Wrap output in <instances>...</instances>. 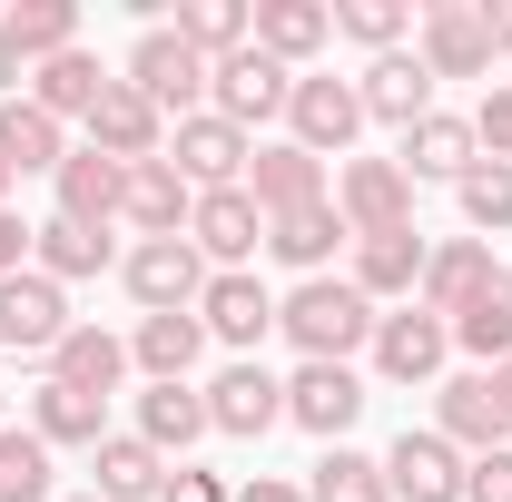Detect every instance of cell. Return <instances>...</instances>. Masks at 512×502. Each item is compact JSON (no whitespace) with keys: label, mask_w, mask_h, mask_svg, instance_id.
<instances>
[{"label":"cell","mask_w":512,"mask_h":502,"mask_svg":"<svg viewBox=\"0 0 512 502\" xmlns=\"http://www.w3.org/2000/svg\"><path fill=\"white\" fill-rule=\"evenodd\" d=\"M276 325L296 335L306 365H345L355 345H375V306L355 296V276H306V286L276 306Z\"/></svg>","instance_id":"1"},{"label":"cell","mask_w":512,"mask_h":502,"mask_svg":"<svg viewBox=\"0 0 512 502\" xmlns=\"http://www.w3.org/2000/svg\"><path fill=\"white\" fill-rule=\"evenodd\" d=\"M119 276H128V296L148 315H197V296H207V256L188 237H138L119 256Z\"/></svg>","instance_id":"2"},{"label":"cell","mask_w":512,"mask_h":502,"mask_svg":"<svg viewBox=\"0 0 512 502\" xmlns=\"http://www.w3.org/2000/svg\"><path fill=\"white\" fill-rule=\"evenodd\" d=\"M128 89H138L158 119H168V109L197 119V99H207V60H197L178 30H138V50H128Z\"/></svg>","instance_id":"3"},{"label":"cell","mask_w":512,"mask_h":502,"mask_svg":"<svg viewBox=\"0 0 512 502\" xmlns=\"http://www.w3.org/2000/svg\"><path fill=\"white\" fill-rule=\"evenodd\" d=\"M335 217H345L355 237H394V227H414V178H404L394 158H345Z\"/></svg>","instance_id":"4"},{"label":"cell","mask_w":512,"mask_h":502,"mask_svg":"<svg viewBox=\"0 0 512 502\" xmlns=\"http://www.w3.org/2000/svg\"><path fill=\"white\" fill-rule=\"evenodd\" d=\"M207 99H217V119L227 128H256V119H276V109H286V99H296V69L286 60H266V50H237V60H217L207 69Z\"/></svg>","instance_id":"5"},{"label":"cell","mask_w":512,"mask_h":502,"mask_svg":"<svg viewBox=\"0 0 512 502\" xmlns=\"http://www.w3.org/2000/svg\"><path fill=\"white\" fill-rule=\"evenodd\" d=\"M247 158H256V148H247V128H227L217 109L178 119V138H168V168H178L197 197H207V188H247Z\"/></svg>","instance_id":"6"},{"label":"cell","mask_w":512,"mask_h":502,"mask_svg":"<svg viewBox=\"0 0 512 502\" xmlns=\"http://www.w3.org/2000/svg\"><path fill=\"white\" fill-rule=\"evenodd\" d=\"M188 247L217 266V276H237L256 247H266V207H256L247 188H207L197 197V217H188Z\"/></svg>","instance_id":"7"},{"label":"cell","mask_w":512,"mask_h":502,"mask_svg":"<svg viewBox=\"0 0 512 502\" xmlns=\"http://www.w3.org/2000/svg\"><path fill=\"white\" fill-rule=\"evenodd\" d=\"M444 355H453V325H444V315H424V306L375 315V375L384 384H434V375H444Z\"/></svg>","instance_id":"8"},{"label":"cell","mask_w":512,"mask_h":502,"mask_svg":"<svg viewBox=\"0 0 512 502\" xmlns=\"http://www.w3.org/2000/svg\"><path fill=\"white\" fill-rule=\"evenodd\" d=\"M286 119H296V148L306 158H345L355 128H365V99H355V79H296Z\"/></svg>","instance_id":"9"},{"label":"cell","mask_w":512,"mask_h":502,"mask_svg":"<svg viewBox=\"0 0 512 502\" xmlns=\"http://www.w3.org/2000/svg\"><path fill=\"white\" fill-rule=\"evenodd\" d=\"M60 335H69V296L40 276V266L0 276V345H20V355H50Z\"/></svg>","instance_id":"10"},{"label":"cell","mask_w":512,"mask_h":502,"mask_svg":"<svg viewBox=\"0 0 512 502\" xmlns=\"http://www.w3.org/2000/svg\"><path fill=\"white\" fill-rule=\"evenodd\" d=\"M197 325H207L217 345H237V355H256V345L276 335V296L256 286L247 266H237V276H207V296H197Z\"/></svg>","instance_id":"11"},{"label":"cell","mask_w":512,"mask_h":502,"mask_svg":"<svg viewBox=\"0 0 512 502\" xmlns=\"http://www.w3.org/2000/svg\"><path fill=\"white\" fill-rule=\"evenodd\" d=\"M89 148L99 158H119V168H138V158H168V119L128 89V79H109V99L89 109Z\"/></svg>","instance_id":"12"},{"label":"cell","mask_w":512,"mask_h":502,"mask_svg":"<svg viewBox=\"0 0 512 502\" xmlns=\"http://www.w3.org/2000/svg\"><path fill=\"white\" fill-rule=\"evenodd\" d=\"M493 286H503V276H493V256L473 247V237H453V247H424V286H414V306L453 325L463 306H483Z\"/></svg>","instance_id":"13"},{"label":"cell","mask_w":512,"mask_h":502,"mask_svg":"<svg viewBox=\"0 0 512 502\" xmlns=\"http://www.w3.org/2000/svg\"><path fill=\"white\" fill-rule=\"evenodd\" d=\"M384 483H394V502H463V453H453L444 434H394V453H384Z\"/></svg>","instance_id":"14"},{"label":"cell","mask_w":512,"mask_h":502,"mask_svg":"<svg viewBox=\"0 0 512 502\" xmlns=\"http://www.w3.org/2000/svg\"><path fill=\"white\" fill-rule=\"evenodd\" d=\"M207 424H217V434H266V424H286V384L266 375L256 355H237L227 375L207 384Z\"/></svg>","instance_id":"15"},{"label":"cell","mask_w":512,"mask_h":502,"mask_svg":"<svg viewBox=\"0 0 512 502\" xmlns=\"http://www.w3.org/2000/svg\"><path fill=\"white\" fill-rule=\"evenodd\" d=\"M414 60L434 69V79H483V69H493L483 10H473V0H434V10H424V50H414Z\"/></svg>","instance_id":"16"},{"label":"cell","mask_w":512,"mask_h":502,"mask_svg":"<svg viewBox=\"0 0 512 502\" xmlns=\"http://www.w3.org/2000/svg\"><path fill=\"white\" fill-rule=\"evenodd\" d=\"M365 414V384H355V365H296V384H286V424H306V434L345 443V424Z\"/></svg>","instance_id":"17"},{"label":"cell","mask_w":512,"mask_h":502,"mask_svg":"<svg viewBox=\"0 0 512 502\" xmlns=\"http://www.w3.org/2000/svg\"><path fill=\"white\" fill-rule=\"evenodd\" d=\"M119 217H128V227H148V237H188L197 188L168 168V158H138V168H128V188H119Z\"/></svg>","instance_id":"18"},{"label":"cell","mask_w":512,"mask_h":502,"mask_svg":"<svg viewBox=\"0 0 512 502\" xmlns=\"http://www.w3.org/2000/svg\"><path fill=\"white\" fill-rule=\"evenodd\" d=\"M247 197L266 217H296V207H316L325 197V158H306L296 138H276V148H256L247 158Z\"/></svg>","instance_id":"19"},{"label":"cell","mask_w":512,"mask_h":502,"mask_svg":"<svg viewBox=\"0 0 512 502\" xmlns=\"http://www.w3.org/2000/svg\"><path fill=\"white\" fill-rule=\"evenodd\" d=\"M355 99H365V119H394V128H414L424 109H434V69L414 60V50H384L365 79H355Z\"/></svg>","instance_id":"20"},{"label":"cell","mask_w":512,"mask_h":502,"mask_svg":"<svg viewBox=\"0 0 512 502\" xmlns=\"http://www.w3.org/2000/svg\"><path fill=\"white\" fill-rule=\"evenodd\" d=\"M50 188H60V217H69V227H109V217H119L128 168H119V158H99V148H69Z\"/></svg>","instance_id":"21"},{"label":"cell","mask_w":512,"mask_h":502,"mask_svg":"<svg viewBox=\"0 0 512 502\" xmlns=\"http://www.w3.org/2000/svg\"><path fill=\"white\" fill-rule=\"evenodd\" d=\"M119 375H128V345L109 335V325H69L60 345H50V384H79V394H119Z\"/></svg>","instance_id":"22"},{"label":"cell","mask_w":512,"mask_h":502,"mask_svg":"<svg viewBox=\"0 0 512 502\" xmlns=\"http://www.w3.org/2000/svg\"><path fill=\"white\" fill-rule=\"evenodd\" d=\"M434 434H444L453 453H503L512 414L493 404V375H453L444 384V424H434Z\"/></svg>","instance_id":"23"},{"label":"cell","mask_w":512,"mask_h":502,"mask_svg":"<svg viewBox=\"0 0 512 502\" xmlns=\"http://www.w3.org/2000/svg\"><path fill=\"white\" fill-rule=\"evenodd\" d=\"M473 148H483V138H473V119H444V109H424V119L404 128V158H394V168H404V178H453V188H463Z\"/></svg>","instance_id":"24"},{"label":"cell","mask_w":512,"mask_h":502,"mask_svg":"<svg viewBox=\"0 0 512 502\" xmlns=\"http://www.w3.org/2000/svg\"><path fill=\"white\" fill-rule=\"evenodd\" d=\"M355 227L335 217V197H316V207H296V217H266V256H286L296 276H325V256L345 247Z\"/></svg>","instance_id":"25"},{"label":"cell","mask_w":512,"mask_h":502,"mask_svg":"<svg viewBox=\"0 0 512 502\" xmlns=\"http://www.w3.org/2000/svg\"><path fill=\"white\" fill-rule=\"evenodd\" d=\"M424 286V237L414 227H394V237H355V296L375 306V296H414Z\"/></svg>","instance_id":"26"},{"label":"cell","mask_w":512,"mask_h":502,"mask_svg":"<svg viewBox=\"0 0 512 502\" xmlns=\"http://www.w3.org/2000/svg\"><path fill=\"white\" fill-rule=\"evenodd\" d=\"M325 40H335V10H325V0H266V10H256V50H266V60H316Z\"/></svg>","instance_id":"27"},{"label":"cell","mask_w":512,"mask_h":502,"mask_svg":"<svg viewBox=\"0 0 512 502\" xmlns=\"http://www.w3.org/2000/svg\"><path fill=\"white\" fill-rule=\"evenodd\" d=\"M197 345H207V325H197V315H138V335H128V365H148V384H188Z\"/></svg>","instance_id":"28"},{"label":"cell","mask_w":512,"mask_h":502,"mask_svg":"<svg viewBox=\"0 0 512 502\" xmlns=\"http://www.w3.org/2000/svg\"><path fill=\"white\" fill-rule=\"evenodd\" d=\"M197 434H217L207 424V394H188V384H148L138 394V443L148 453H188Z\"/></svg>","instance_id":"29"},{"label":"cell","mask_w":512,"mask_h":502,"mask_svg":"<svg viewBox=\"0 0 512 502\" xmlns=\"http://www.w3.org/2000/svg\"><path fill=\"white\" fill-rule=\"evenodd\" d=\"M30 434L40 443H89V453H99V443H109V404L79 394V384H40V394H30Z\"/></svg>","instance_id":"30"},{"label":"cell","mask_w":512,"mask_h":502,"mask_svg":"<svg viewBox=\"0 0 512 502\" xmlns=\"http://www.w3.org/2000/svg\"><path fill=\"white\" fill-rule=\"evenodd\" d=\"M0 158H10V168H20V178H40V168H50V178H60V119H50V109H40V99H0Z\"/></svg>","instance_id":"31"},{"label":"cell","mask_w":512,"mask_h":502,"mask_svg":"<svg viewBox=\"0 0 512 502\" xmlns=\"http://www.w3.org/2000/svg\"><path fill=\"white\" fill-rule=\"evenodd\" d=\"M30 99H40L50 119H89V109L109 99V69L89 60V50H60V60H40V79H30Z\"/></svg>","instance_id":"32"},{"label":"cell","mask_w":512,"mask_h":502,"mask_svg":"<svg viewBox=\"0 0 512 502\" xmlns=\"http://www.w3.org/2000/svg\"><path fill=\"white\" fill-rule=\"evenodd\" d=\"M89 463H99V502H148V493H168V453H148L138 434H109Z\"/></svg>","instance_id":"33"},{"label":"cell","mask_w":512,"mask_h":502,"mask_svg":"<svg viewBox=\"0 0 512 502\" xmlns=\"http://www.w3.org/2000/svg\"><path fill=\"white\" fill-rule=\"evenodd\" d=\"M178 40L217 69V60H237V50L256 40V10L247 0H188V10H178Z\"/></svg>","instance_id":"34"},{"label":"cell","mask_w":512,"mask_h":502,"mask_svg":"<svg viewBox=\"0 0 512 502\" xmlns=\"http://www.w3.org/2000/svg\"><path fill=\"white\" fill-rule=\"evenodd\" d=\"M30 256H40V276H50V286H79V276H99V266H109V237H99V227L50 217V227L30 237Z\"/></svg>","instance_id":"35"},{"label":"cell","mask_w":512,"mask_h":502,"mask_svg":"<svg viewBox=\"0 0 512 502\" xmlns=\"http://www.w3.org/2000/svg\"><path fill=\"white\" fill-rule=\"evenodd\" d=\"M0 30H10L20 60H60V50H79V10H69V0H20Z\"/></svg>","instance_id":"36"},{"label":"cell","mask_w":512,"mask_h":502,"mask_svg":"<svg viewBox=\"0 0 512 502\" xmlns=\"http://www.w3.org/2000/svg\"><path fill=\"white\" fill-rule=\"evenodd\" d=\"M306 502H394V483H384L375 453H345V443H335L316 463V483H306Z\"/></svg>","instance_id":"37"},{"label":"cell","mask_w":512,"mask_h":502,"mask_svg":"<svg viewBox=\"0 0 512 502\" xmlns=\"http://www.w3.org/2000/svg\"><path fill=\"white\" fill-rule=\"evenodd\" d=\"M453 345H463L483 375H493V365H512V306H503V286H493L483 306H463V315H453Z\"/></svg>","instance_id":"38"},{"label":"cell","mask_w":512,"mask_h":502,"mask_svg":"<svg viewBox=\"0 0 512 502\" xmlns=\"http://www.w3.org/2000/svg\"><path fill=\"white\" fill-rule=\"evenodd\" d=\"M0 502H50V443L0 424Z\"/></svg>","instance_id":"39"},{"label":"cell","mask_w":512,"mask_h":502,"mask_svg":"<svg viewBox=\"0 0 512 502\" xmlns=\"http://www.w3.org/2000/svg\"><path fill=\"white\" fill-rule=\"evenodd\" d=\"M463 217L473 227H512V168L503 158H473L463 168Z\"/></svg>","instance_id":"40"},{"label":"cell","mask_w":512,"mask_h":502,"mask_svg":"<svg viewBox=\"0 0 512 502\" xmlns=\"http://www.w3.org/2000/svg\"><path fill=\"white\" fill-rule=\"evenodd\" d=\"M335 30H345V40H365V50H394V40H404V0H345V10H335Z\"/></svg>","instance_id":"41"},{"label":"cell","mask_w":512,"mask_h":502,"mask_svg":"<svg viewBox=\"0 0 512 502\" xmlns=\"http://www.w3.org/2000/svg\"><path fill=\"white\" fill-rule=\"evenodd\" d=\"M463 502H512V443H503V453H473V463H463Z\"/></svg>","instance_id":"42"},{"label":"cell","mask_w":512,"mask_h":502,"mask_svg":"<svg viewBox=\"0 0 512 502\" xmlns=\"http://www.w3.org/2000/svg\"><path fill=\"white\" fill-rule=\"evenodd\" d=\"M473 138H483V148H493V158L512 168V89H493V99L473 109Z\"/></svg>","instance_id":"43"},{"label":"cell","mask_w":512,"mask_h":502,"mask_svg":"<svg viewBox=\"0 0 512 502\" xmlns=\"http://www.w3.org/2000/svg\"><path fill=\"white\" fill-rule=\"evenodd\" d=\"M158 502H237V493H227L217 473H197V463H178V473H168V493H158Z\"/></svg>","instance_id":"44"},{"label":"cell","mask_w":512,"mask_h":502,"mask_svg":"<svg viewBox=\"0 0 512 502\" xmlns=\"http://www.w3.org/2000/svg\"><path fill=\"white\" fill-rule=\"evenodd\" d=\"M30 237H40V227H20V217L0 207V276H20V266H30Z\"/></svg>","instance_id":"45"},{"label":"cell","mask_w":512,"mask_h":502,"mask_svg":"<svg viewBox=\"0 0 512 502\" xmlns=\"http://www.w3.org/2000/svg\"><path fill=\"white\" fill-rule=\"evenodd\" d=\"M237 502H306L296 483H276V473H256V483H237Z\"/></svg>","instance_id":"46"},{"label":"cell","mask_w":512,"mask_h":502,"mask_svg":"<svg viewBox=\"0 0 512 502\" xmlns=\"http://www.w3.org/2000/svg\"><path fill=\"white\" fill-rule=\"evenodd\" d=\"M483 40H493V50H512V0H483Z\"/></svg>","instance_id":"47"},{"label":"cell","mask_w":512,"mask_h":502,"mask_svg":"<svg viewBox=\"0 0 512 502\" xmlns=\"http://www.w3.org/2000/svg\"><path fill=\"white\" fill-rule=\"evenodd\" d=\"M20 69H30V60H20V50H10V30H0V99H20Z\"/></svg>","instance_id":"48"},{"label":"cell","mask_w":512,"mask_h":502,"mask_svg":"<svg viewBox=\"0 0 512 502\" xmlns=\"http://www.w3.org/2000/svg\"><path fill=\"white\" fill-rule=\"evenodd\" d=\"M493 404H503V414H512V365H493Z\"/></svg>","instance_id":"49"},{"label":"cell","mask_w":512,"mask_h":502,"mask_svg":"<svg viewBox=\"0 0 512 502\" xmlns=\"http://www.w3.org/2000/svg\"><path fill=\"white\" fill-rule=\"evenodd\" d=\"M10 178H20V168H10V158H0V207H10Z\"/></svg>","instance_id":"50"},{"label":"cell","mask_w":512,"mask_h":502,"mask_svg":"<svg viewBox=\"0 0 512 502\" xmlns=\"http://www.w3.org/2000/svg\"><path fill=\"white\" fill-rule=\"evenodd\" d=\"M503 306H512V276H503Z\"/></svg>","instance_id":"51"},{"label":"cell","mask_w":512,"mask_h":502,"mask_svg":"<svg viewBox=\"0 0 512 502\" xmlns=\"http://www.w3.org/2000/svg\"><path fill=\"white\" fill-rule=\"evenodd\" d=\"M79 502H99V493H79Z\"/></svg>","instance_id":"52"}]
</instances>
